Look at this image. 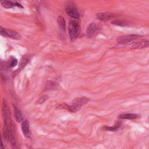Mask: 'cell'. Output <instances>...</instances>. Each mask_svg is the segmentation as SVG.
Wrapping results in <instances>:
<instances>
[{"mask_svg": "<svg viewBox=\"0 0 149 149\" xmlns=\"http://www.w3.org/2000/svg\"><path fill=\"white\" fill-rule=\"evenodd\" d=\"M89 101L90 99L87 97H79L74 99L72 101V105L71 106H68L65 104L63 107L73 112H76L79 111L81 107L86 105Z\"/></svg>", "mask_w": 149, "mask_h": 149, "instance_id": "obj_1", "label": "cell"}, {"mask_svg": "<svg viewBox=\"0 0 149 149\" xmlns=\"http://www.w3.org/2000/svg\"><path fill=\"white\" fill-rule=\"evenodd\" d=\"M69 34L70 38L73 40L76 39L80 33V26L79 22L71 20L69 22Z\"/></svg>", "mask_w": 149, "mask_h": 149, "instance_id": "obj_2", "label": "cell"}, {"mask_svg": "<svg viewBox=\"0 0 149 149\" xmlns=\"http://www.w3.org/2000/svg\"><path fill=\"white\" fill-rule=\"evenodd\" d=\"M0 35L4 37H8L13 40H20L21 38L20 34L16 31L3 27L1 26H0Z\"/></svg>", "mask_w": 149, "mask_h": 149, "instance_id": "obj_3", "label": "cell"}, {"mask_svg": "<svg viewBox=\"0 0 149 149\" xmlns=\"http://www.w3.org/2000/svg\"><path fill=\"white\" fill-rule=\"evenodd\" d=\"M140 36L137 34H126L122 35L118 37L117 41L121 44H127L134 41H137L140 38Z\"/></svg>", "mask_w": 149, "mask_h": 149, "instance_id": "obj_4", "label": "cell"}, {"mask_svg": "<svg viewBox=\"0 0 149 149\" xmlns=\"http://www.w3.org/2000/svg\"><path fill=\"white\" fill-rule=\"evenodd\" d=\"M119 16L112 13L109 12H102V13H98L96 15V17L97 19L101 21H108L112 19L116 18Z\"/></svg>", "mask_w": 149, "mask_h": 149, "instance_id": "obj_5", "label": "cell"}, {"mask_svg": "<svg viewBox=\"0 0 149 149\" xmlns=\"http://www.w3.org/2000/svg\"><path fill=\"white\" fill-rule=\"evenodd\" d=\"M98 30V26L95 23H91L87 27L86 36L88 38H92Z\"/></svg>", "mask_w": 149, "mask_h": 149, "instance_id": "obj_6", "label": "cell"}, {"mask_svg": "<svg viewBox=\"0 0 149 149\" xmlns=\"http://www.w3.org/2000/svg\"><path fill=\"white\" fill-rule=\"evenodd\" d=\"M22 133L23 135L26 138H29L30 136V126H29V122L27 119L23 120L21 126Z\"/></svg>", "mask_w": 149, "mask_h": 149, "instance_id": "obj_7", "label": "cell"}, {"mask_svg": "<svg viewBox=\"0 0 149 149\" xmlns=\"http://www.w3.org/2000/svg\"><path fill=\"white\" fill-rule=\"evenodd\" d=\"M148 47V41L146 40H141L133 43L131 46L132 48H144Z\"/></svg>", "mask_w": 149, "mask_h": 149, "instance_id": "obj_8", "label": "cell"}, {"mask_svg": "<svg viewBox=\"0 0 149 149\" xmlns=\"http://www.w3.org/2000/svg\"><path fill=\"white\" fill-rule=\"evenodd\" d=\"M66 12L68 14V16H70L72 18L74 19H78L80 17V14L77 10L76 9H75L73 7H68L66 9Z\"/></svg>", "mask_w": 149, "mask_h": 149, "instance_id": "obj_9", "label": "cell"}, {"mask_svg": "<svg viewBox=\"0 0 149 149\" xmlns=\"http://www.w3.org/2000/svg\"><path fill=\"white\" fill-rule=\"evenodd\" d=\"M13 114L17 122L20 123L23 122V116L21 113L20 111L19 110V109H18L17 107L16 106H13Z\"/></svg>", "mask_w": 149, "mask_h": 149, "instance_id": "obj_10", "label": "cell"}, {"mask_svg": "<svg viewBox=\"0 0 149 149\" xmlns=\"http://www.w3.org/2000/svg\"><path fill=\"white\" fill-rule=\"evenodd\" d=\"M139 115L137 113H122L119 115V118L123 119H134L139 118Z\"/></svg>", "mask_w": 149, "mask_h": 149, "instance_id": "obj_11", "label": "cell"}, {"mask_svg": "<svg viewBox=\"0 0 149 149\" xmlns=\"http://www.w3.org/2000/svg\"><path fill=\"white\" fill-rule=\"evenodd\" d=\"M0 3H1L2 6L5 8H7V9H9V8H12L13 6L16 5L17 6H20V4L17 3H13L11 1H0Z\"/></svg>", "mask_w": 149, "mask_h": 149, "instance_id": "obj_12", "label": "cell"}, {"mask_svg": "<svg viewBox=\"0 0 149 149\" xmlns=\"http://www.w3.org/2000/svg\"><path fill=\"white\" fill-rule=\"evenodd\" d=\"M57 22L59 28L63 31H65L66 29V22L64 17L62 16H59L57 19Z\"/></svg>", "mask_w": 149, "mask_h": 149, "instance_id": "obj_13", "label": "cell"}, {"mask_svg": "<svg viewBox=\"0 0 149 149\" xmlns=\"http://www.w3.org/2000/svg\"><path fill=\"white\" fill-rule=\"evenodd\" d=\"M112 24L119 26H127L128 24V23L123 21V20H115L111 22Z\"/></svg>", "mask_w": 149, "mask_h": 149, "instance_id": "obj_14", "label": "cell"}, {"mask_svg": "<svg viewBox=\"0 0 149 149\" xmlns=\"http://www.w3.org/2000/svg\"><path fill=\"white\" fill-rule=\"evenodd\" d=\"M120 124L117 123L116 125H114L113 127H107L105 126L103 127L104 129H105V130H108V131H116V130H118L120 128Z\"/></svg>", "mask_w": 149, "mask_h": 149, "instance_id": "obj_15", "label": "cell"}, {"mask_svg": "<svg viewBox=\"0 0 149 149\" xmlns=\"http://www.w3.org/2000/svg\"><path fill=\"white\" fill-rule=\"evenodd\" d=\"M48 98V96L47 95H43L42 97H41L36 102V104H42L44 102H45Z\"/></svg>", "mask_w": 149, "mask_h": 149, "instance_id": "obj_16", "label": "cell"}, {"mask_svg": "<svg viewBox=\"0 0 149 149\" xmlns=\"http://www.w3.org/2000/svg\"><path fill=\"white\" fill-rule=\"evenodd\" d=\"M17 60L16 59H15V58H13L12 60L10 65V66L12 67H14V66H15L17 65Z\"/></svg>", "mask_w": 149, "mask_h": 149, "instance_id": "obj_17", "label": "cell"}, {"mask_svg": "<svg viewBox=\"0 0 149 149\" xmlns=\"http://www.w3.org/2000/svg\"><path fill=\"white\" fill-rule=\"evenodd\" d=\"M5 147L2 141V136H1V130H0V149H4Z\"/></svg>", "mask_w": 149, "mask_h": 149, "instance_id": "obj_18", "label": "cell"}, {"mask_svg": "<svg viewBox=\"0 0 149 149\" xmlns=\"http://www.w3.org/2000/svg\"><path fill=\"white\" fill-rule=\"evenodd\" d=\"M30 149H37V148H30Z\"/></svg>", "mask_w": 149, "mask_h": 149, "instance_id": "obj_19", "label": "cell"}]
</instances>
